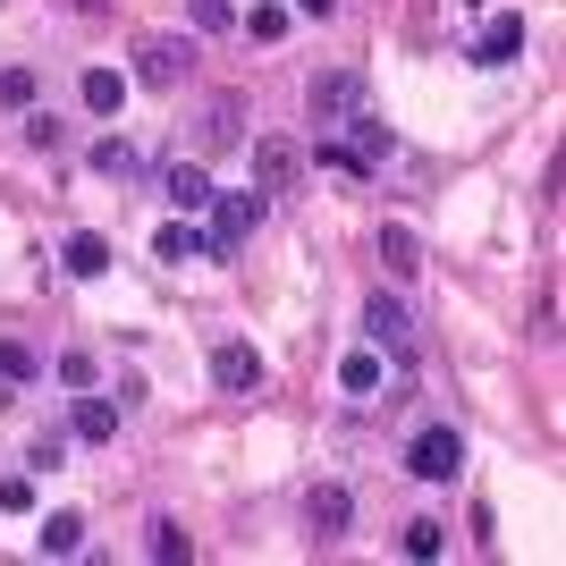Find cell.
Instances as JSON below:
<instances>
[{
	"instance_id": "6da1fadb",
	"label": "cell",
	"mask_w": 566,
	"mask_h": 566,
	"mask_svg": "<svg viewBox=\"0 0 566 566\" xmlns=\"http://www.w3.org/2000/svg\"><path fill=\"white\" fill-rule=\"evenodd\" d=\"M262 203H271V195H220L212 187V203H203V262H229L237 245H245V237L262 229Z\"/></svg>"
},
{
	"instance_id": "7a4b0ae2",
	"label": "cell",
	"mask_w": 566,
	"mask_h": 566,
	"mask_svg": "<svg viewBox=\"0 0 566 566\" xmlns=\"http://www.w3.org/2000/svg\"><path fill=\"white\" fill-rule=\"evenodd\" d=\"M406 473H415V482H457V473H465V431H457V423L415 431V449H406Z\"/></svg>"
},
{
	"instance_id": "3957f363",
	"label": "cell",
	"mask_w": 566,
	"mask_h": 566,
	"mask_svg": "<svg viewBox=\"0 0 566 566\" xmlns=\"http://www.w3.org/2000/svg\"><path fill=\"white\" fill-rule=\"evenodd\" d=\"M305 102H313V118H322V136H331V127H347L355 111H373V102H364V76H347V69H322L305 85Z\"/></svg>"
},
{
	"instance_id": "277c9868",
	"label": "cell",
	"mask_w": 566,
	"mask_h": 566,
	"mask_svg": "<svg viewBox=\"0 0 566 566\" xmlns=\"http://www.w3.org/2000/svg\"><path fill=\"white\" fill-rule=\"evenodd\" d=\"M296 169H305V153H296L287 136H262L254 144V187L262 195H287V187H296Z\"/></svg>"
},
{
	"instance_id": "5b68a950",
	"label": "cell",
	"mask_w": 566,
	"mask_h": 566,
	"mask_svg": "<svg viewBox=\"0 0 566 566\" xmlns=\"http://www.w3.org/2000/svg\"><path fill=\"white\" fill-rule=\"evenodd\" d=\"M195 60V43H178V34H153V43H136V76L144 85H178Z\"/></svg>"
},
{
	"instance_id": "8992f818",
	"label": "cell",
	"mask_w": 566,
	"mask_h": 566,
	"mask_svg": "<svg viewBox=\"0 0 566 566\" xmlns=\"http://www.w3.org/2000/svg\"><path fill=\"white\" fill-rule=\"evenodd\" d=\"M212 380L229 398H245V389H262V355L245 347V338H229V347H212Z\"/></svg>"
},
{
	"instance_id": "52a82bcc",
	"label": "cell",
	"mask_w": 566,
	"mask_h": 566,
	"mask_svg": "<svg viewBox=\"0 0 566 566\" xmlns=\"http://www.w3.org/2000/svg\"><path fill=\"white\" fill-rule=\"evenodd\" d=\"M516 51H524V18H491L482 34H473V51H465V60H482V69H507Z\"/></svg>"
},
{
	"instance_id": "ba28073f",
	"label": "cell",
	"mask_w": 566,
	"mask_h": 566,
	"mask_svg": "<svg viewBox=\"0 0 566 566\" xmlns=\"http://www.w3.org/2000/svg\"><path fill=\"white\" fill-rule=\"evenodd\" d=\"M380 380H389L380 347H347L338 355V389H347V398H380Z\"/></svg>"
},
{
	"instance_id": "9c48e42d",
	"label": "cell",
	"mask_w": 566,
	"mask_h": 566,
	"mask_svg": "<svg viewBox=\"0 0 566 566\" xmlns=\"http://www.w3.org/2000/svg\"><path fill=\"white\" fill-rule=\"evenodd\" d=\"M161 195H169L187 220H203V203H212V178H203L195 161H178V169H161Z\"/></svg>"
},
{
	"instance_id": "30bf717a",
	"label": "cell",
	"mask_w": 566,
	"mask_h": 566,
	"mask_svg": "<svg viewBox=\"0 0 566 566\" xmlns=\"http://www.w3.org/2000/svg\"><path fill=\"white\" fill-rule=\"evenodd\" d=\"M364 331H373V347H406V331H415V322H406V305L380 287V296H364Z\"/></svg>"
},
{
	"instance_id": "8fae6325",
	"label": "cell",
	"mask_w": 566,
	"mask_h": 566,
	"mask_svg": "<svg viewBox=\"0 0 566 566\" xmlns=\"http://www.w3.org/2000/svg\"><path fill=\"white\" fill-rule=\"evenodd\" d=\"M60 262H69V280H102V271H111V237L76 229L69 245H60Z\"/></svg>"
},
{
	"instance_id": "7c38bea8",
	"label": "cell",
	"mask_w": 566,
	"mask_h": 566,
	"mask_svg": "<svg viewBox=\"0 0 566 566\" xmlns=\"http://www.w3.org/2000/svg\"><path fill=\"white\" fill-rule=\"evenodd\" d=\"M34 549H43V558H76V549H85V516H69V507H60V516H43Z\"/></svg>"
},
{
	"instance_id": "4fadbf2b",
	"label": "cell",
	"mask_w": 566,
	"mask_h": 566,
	"mask_svg": "<svg viewBox=\"0 0 566 566\" xmlns=\"http://www.w3.org/2000/svg\"><path fill=\"white\" fill-rule=\"evenodd\" d=\"M76 102H85V111H94V118H111L118 102H127V76H118V69H85V85H76Z\"/></svg>"
},
{
	"instance_id": "5bb4252c",
	"label": "cell",
	"mask_w": 566,
	"mask_h": 566,
	"mask_svg": "<svg viewBox=\"0 0 566 566\" xmlns=\"http://www.w3.org/2000/svg\"><path fill=\"white\" fill-rule=\"evenodd\" d=\"M305 507H313V533H347V516H355V499L338 491V482H322V491H313Z\"/></svg>"
},
{
	"instance_id": "9a60e30c",
	"label": "cell",
	"mask_w": 566,
	"mask_h": 566,
	"mask_svg": "<svg viewBox=\"0 0 566 566\" xmlns=\"http://www.w3.org/2000/svg\"><path fill=\"white\" fill-rule=\"evenodd\" d=\"M153 254L161 262H203V229H195V220H169V229L153 237Z\"/></svg>"
},
{
	"instance_id": "2e32d148",
	"label": "cell",
	"mask_w": 566,
	"mask_h": 566,
	"mask_svg": "<svg viewBox=\"0 0 566 566\" xmlns=\"http://www.w3.org/2000/svg\"><path fill=\"white\" fill-rule=\"evenodd\" d=\"M94 169H102V178H144V153L127 136H102L94 144Z\"/></svg>"
},
{
	"instance_id": "e0dca14e",
	"label": "cell",
	"mask_w": 566,
	"mask_h": 566,
	"mask_svg": "<svg viewBox=\"0 0 566 566\" xmlns=\"http://www.w3.org/2000/svg\"><path fill=\"white\" fill-rule=\"evenodd\" d=\"M69 423H76V440H111L118 431V398H76Z\"/></svg>"
},
{
	"instance_id": "ac0fdd59",
	"label": "cell",
	"mask_w": 566,
	"mask_h": 566,
	"mask_svg": "<svg viewBox=\"0 0 566 566\" xmlns=\"http://www.w3.org/2000/svg\"><path fill=\"white\" fill-rule=\"evenodd\" d=\"M287 25H296V9H287V0H254V9H245V34H254V43H280Z\"/></svg>"
},
{
	"instance_id": "d6986e66",
	"label": "cell",
	"mask_w": 566,
	"mask_h": 566,
	"mask_svg": "<svg viewBox=\"0 0 566 566\" xmlns=\"http://www.w3.org/2000/svg\"><path fill=\"white\" fill-rule=\"evenodd\" d=\"M0 380H9V389H25V380H43V355L25 347V338H0Z\"/></svg>"
},
{
	"instance_id": "ffe728a7",
	"label": "cell",
	"mask_w": 566,
	"mask_h": 566,
	"mask_svg": "<svg viewBox=\"0 0 566 566\" xmlns=\"http://www.w3.org/2000/svg\"><path fill=\"white\" fill-rule=\"evenodd\" d=\"M380 262H389V271H398V280H406V271L423 262V245H415V229H389V237H380Z\"/></svg>"
},
{
	"instance_id": "44dd1931",
	"label": "cell",
	"mask_w": 566,
	"mask_h": 566,
	"mask_svg": "<svg viewBox=\"0 0 566 566\" xmlns=\"http://www.w3.org/2000/svg\"><path fill=\"white\" fill-rule=\"evenodd\" d=\"M237 118H245V102L220 94V102H212V127H203V144H237Z\"/></svg>"
},
{
	"instance_id": "7402d4cb",
	"label": "cell",
	"mask_w": 566,
	"mask_h": 566,
	"mask_svg": "<svg viewBox=\"0 0 566 566\" xmlns=\"http://www.w3.org/2000/svg\"><path fill=\"white\" fill-rule=\"evenodd\" d=\"M0 111H34V69H0Z\"/></svg>"
},
{
	"instance_id": "603a6c76",
	"label": "cell",
	"mask_w": 566,
	"mask_h": 566,
	"mask_svg": "<svg viewBox=\"0 0 566 566\" xmlns=\"http://www.w3.org/2000/svg\"><path fill=\"white\" fill-rule=\"evenodd\" d=\"M406 558H440V524H431V516L406 524Z\"/></svg>"
},
{
	"instance_id": "cb8c5ba5",
	"label": "cell",
	"mask_w": 566,
	"mask_h": 566,
	"mask_svg": "<svg viewBox=\"0 0 566 566\" xmlns=\"http://www.w3.org/2000/svg\"><path fill=\"white\" fill-rule=\"evenodd\" d=\"M187 9H195V25H203V34H229V25H237L229 0H187Z\"/></svg>"
},
{
	"instance_id": "d4e9b609",
	"label": "cell",
	"mask_w": 566,
	"mask_h": 566,
	"mask_svg": "<svg viewBox=\"0 0 566 566\" xmlns=\"http://www.w3.org/2000/svg\"><path fill=\"white\" fill-rule=\"evenodd\" d=\"M25 507H34V491H25V473H9L0 482V516H25Z\"/></svg>"
},
{
	"instance_id": "484cf974",
	"label": "cell",
	"mask_w": 566,
	"mask_h": 566,
	"mask_svg": "<svg viewBox=\"0 0 566 566\" xmlns=\"http://www.w3.org/2000/svg\"><path fill=\"white\" fill-rule=\"evenodd\" d=\"M25 144H34V153H43V144H60V118H51V111H25Z\"/></svg>"
},
{
	"instance_id": "4316f807",
	"label": "cell",
	"mask_w": 566,
	"mask_h": 566,
	"mask_svg": "<svg viewBox=\"0 0 566 566\" xmlns=\"http://www.w3.org/2000/svg\"><path fill=\"white\" fill-rule=\"evenodd\" d=\"M153 558H187V533H178V524H153Z\"/></svg>"
},
{
	"instance_id": "83f0119b",
	"label": "cell",
	"mask_w": 566,
	"mask_h": 566,
	"mask_svg": "<svg viewBox=\"0 0 566 566\" xmlns=\"http://www.w3.org/2000/svg\"><path fill=\"white\" fill-rule=\"evenodd\" d=\"M287 9H296V18H331L338 0H287Z\"/></svg>"
},
{
	"instance_id": "f1b7e54d",
	"label": "cell",
	"mask_w": 566,
	"mask_h": 566,
	"mask_svg": "<svg viewBox=\"0 0 566 566\" xmlns=\"http://www.w3.org/2000/svg\"><path fill=\"white\" fill-rule=\"evenodd\" d=\"M465 9H482V0H465Z\"/></svg>"
}]
</instances>
